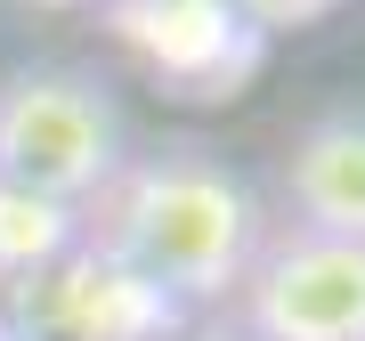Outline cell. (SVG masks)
Returning a JSON list of instances; mask_svg holds the SVG:
<instances>
[{
    "instance_id": "6da1fadb",
    "label": "cell",
    "mask_w": 365,
    "mask_h": 341,
    "mask_svg": "<svg viewBox=\"0 0 365 341\" xmlns=\"http://www.w3.org/2000/svg\"><path fill=\"white\" fill-rule=\"evenodd\" d=\"M268 220L235 170L211 146H163L130 155L114 179L81 203V252H98L114 276L155 292L163 309L179 301H227L244 285Z\"/></svg>"
},
{
    "instance_id": "7a4b0ae2",
    "label": "cell",
    "mask_w": 365,
    "mask_h": 341,
    "mask_svg": "<svg viewBox=\"0 0 365 341\" xmlns=\"http://www.w3.org/2000/svg\"><path fill=\"white\" fill-rule=\"evenodd\" d=\"M130 163L122 106L81 66H16L0 81V179L49 203H90Z\"/></svg>"
},
{
    "instance_id": "3957f363",
    "label": "cell",
    "mask_w": 365,
    "mask_h": 341,
    "mask_svg": "<svg viewBox=\"0 0 365 341\" xmlns=\"http://www.w3.org/2000/svg\"><path fill=\"white\" fill-rule=\"evenodd\" d=\"M235 292L252 341H365V244L300 236V228L260 236Z\"/></svg>"
},
{
    "instance_id": "277c9868",
    "label": "cell",
    "mask_w": 365,
    "mask_h": 341,
    "mask_svg": "<svg viewBox=\"0 0 365 341\" xmlns=\"http://www.w3.org/2000/svg\"><path fill=\"white\" fill-rule=\"evenodd\" d=\"M106 9L114 33L179 98H235V81L260 66V33L235 16V0H106Z\"/></svg>"
},
{
    "instance_id": "5b68a950",
    "label": "cell",
    "mask_w": 365,
    "mask_h": 341,
    "mask_svg": "<svg viewBox=\"0 0 365 341\" xmlns=\"http://www.w3.org/2000/svg\"><path fill=\"white\" fill-rule=\"evenodd\" d=\"M284 203L300 236L365 244V114H325L284 155Z\"/></svg>"
},
{
    "instance_id": "8992f818",
    "label": "cell",
    "mask_w": 365,
    "mask_h": 341,
    "mask_svg": "<svg viewBox=\"0 0 365 341\" xmlns=\"http://www.w3.org/2000/svg\"><path fill=\"white\" fill-rule=\"evenodd\" d=\"M81 252V211L0 179V285H41Z\"/></svg>"
},
{
    "instance_id": "52a82bcc",
    "label": "cell",
    "mask_w": 365,
    "mask_h": 341,
    "mask_svg": "<svg viewBox=\"0 0 365 341\" xmlns=\"http://www.w3.org/2000/svg\"><path fill=\"white\" fill-rule=\"evenodd\" d=\"M341 0H235V16H244L252 33H300L317 25V16H333Z\"/></svg>"
},
{
    "instance_id": "ba28073f",
    "label": "cell",
    "mask_w": 365,
    "mask_h": 341,
    "mask_svg": "<svg viewBox=\"0 0 365 341\" xmlns=\"http://www.w3.org/2000/svg\"><path fill=\"white\" fill-rule=\"evenodd\" d=\"M25 9H98V0H25Z\"/></svg>"
},
{
    "instance_id": "9c48e42d",
    "label": "cell",
    "mask_w": 365,
    "mask_h": 341,
    "mask_svg": "<svg viewBox=\"0 0 365 341\" xmlns=\"http://www.w3.org/2000/svg\"><path fill=\"white\" fill-rule=\"evenodd\" d=\"M0 341H25V333H16V325H0Z\"/></svg>"
},
{
    "instance_id": "30bf717a",
    "label": "cell",
    "mask_w": 365,
    "mask_h": 341,
    "mask_svg": "<svg viewBox=\"0 0 365 341\" xmlns=\"http://www.w3.org/2000/svg\"><path fill=\"white\" fill-rule=\"evenodd\" d=\"M235 341H252V333H235Z\"/></svg>"
}]
</instances>
